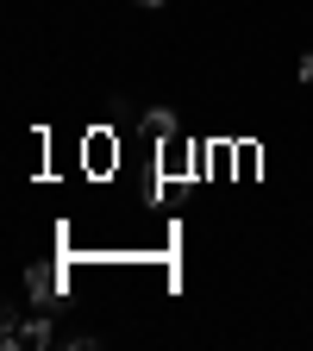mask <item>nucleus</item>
Instances as JSON below:
<instances>
[{
	"label": "nucleus",
	"mask_w": 313,
	"mask_h": 351,
	"mask_svg": "<svg viewBox=\"0 0 313 351\" xmlns=\"http://www.w3.org/2000/svg\"><path fill=\"white\" fill-rule=\"evenodd\" d=\"M25 289H32V301H57V295H63V276H57V270H32Z\"/></svg>",
	"instance_id": "nucleus-1"
},
{
	"label": "nucleus",
	"mask_w": 313,
	"mask_h": 351,
	"mask_svg": "<svg viewBox=\"0 0 313 351\" xmlns=\"http://www.w3.org/2000/svg\"><path fill=\"white\" fill-rule=\"evenodd\" d=\"M82 151H88V163H95V169H107V163H113V138H107V132H95Z\"/></svg>",
	"instance_id": "nucleus-2"
},
{
	"label": "nucleus",
	"mask_w": 313,
	"mask_h": 351,
	"mask_svg": "<svg viewBox=\"0 0 313 351\" xmlns=\"http://www.w3.org/2000/svg\"><path fill=\"white\" fill-rule=\"evenodd\" d=\"M145 132H151V138H169V132H175V113H145Z\"/></svg>",
	"instance_id": "nucleus-3"
},
{
	"label": "nucleus",
	"mask_w": 313,
	"mask_h": 351,
	"mask_svg": "<svg viewBox=\"0 0 313 351\" xmlns=\"http://www.w3.org/2000/svg\"><path fill=\"white\" fill-rule=\"evenodd\" d=\"M301 82H313V51H307V57H301Z\"/></svg>",
	"instance_id": "nucleus-4"
},
{
	"label": "nucleus",
	"mask_w": 313,
	"mask_h": 351,
	"mask_svg": "<svg viewBox=\"0 0 313 351\" xmlns=\"http://www.w3.org/2000/svg\"><path fill=\"white\" fill-rule=\"evenodd\" d=\"M138 7H163V0H138Z\"/></svg>",
	"instance_id": "nucleus-5"
}]
</instances>
